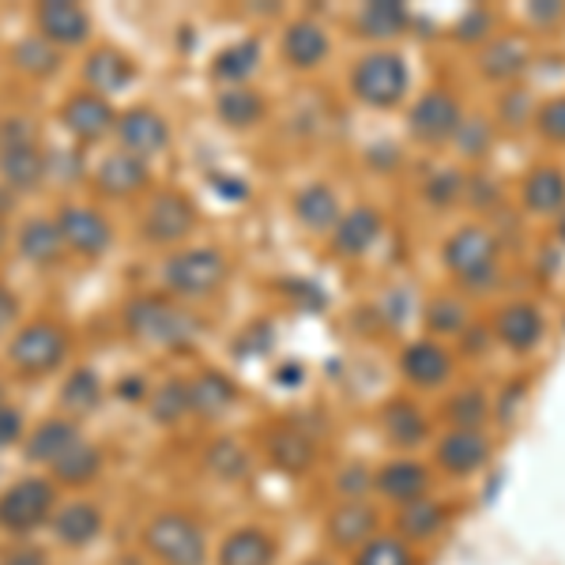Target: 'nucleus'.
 Returning a JSON list of instances; mask_svg holds the SVG:
<instances>
[{"mask_svg":"<svg viewBox=\"0 0 565 565\" xmlns=\"http://www.w3.org/2000/svg\"><path fill=\"white\" fill-rule=\"evenodd\" d=\"M98 527H103V516H98L95 505H84V501H72V505H65L57 516H53V532H57V540L68 546L90 543L98 535Z\"/></svg>","mask_w":565,"mask_h":565,"instance_id":"c756f323","label":"nucleus"},{"mask_svg":"<svg viewBox=\"0 0 565 565\" xmlns=\"http://www.w3.org/2000/svg\"><path fill=\"white\" fill-rule=\"evenodd\" d=\"M0 392H4V388H0ZM0 407H4V404H0Z\"/></svg>","mask_w":565,"mask_h":565,"instance_id":"bf43d9fd","label":"nucleus"},{"mask_svg":"<svg viewBox=\"0 0 565 565\" xmlns=\"http://www.w3.org/2000/svg\"><path fill=\"white\" fill-rule=\"evenodd\" d=\"M498 340L513 351H532L543 340V317L532 302H513L498 317Z\"/></svg>","mask_w":565,"mask_h":565,"instance_id":"f3484780","label":"nucleus"},{"mask_svg":"<svg viewBox=\"0 0 565 565\" xmlns=\"http://www.w3.org/2000/svg\"><path fill=\"white\" fill-rule=\"evenodd\" d=\"M399 366H404L407 381H415V385H423V388H434V385H441V381L449 377L452 359H449V351H445V348L423 340V343H412V348L404 351Z\"/></svg>","mask_w":565,"mask_h":565,"instance_id":"aec40b11","label":"nucleus"},{"mask_svg":"<svg viewBox=\"0 0 565 565\" xmlns=\"http://www.w3.org/2000/svg\"><path fill=\"white\" fill-rule=\"evenodd\" d=\"M490 457V441L482 430H449L437 441V463L449 476H471Z\"/></svg>","mask_w":565,"mask_h":565,"instance_id":"ddd939ff","label":"nucleus"},{"mask_svg":"<svg viewBox=\"0 0 565 565\" xmlns=\"http://www.w3.org/2000/svg\"><path fill=\"white\" fill-rule=\"evenodd\" d=\"M324 53H328V34L313 20L290 23L287 34H282V57L295 68H317L324 61Z\"/></svg>","mask_w":565,"mask_h":565,"instance_id":"412c9836","label":"nucleus"},{"mask_svg":"<svg viewBox=\"0 0 565 565\" xmlns=\"http://www.w3.org/2000/svg\"><path fill=\"white\" fill-rule=\"evenodd\" d=\"M95 471H98V449H95V445H87V441L72 445L65 457L53 463V476L65 479V482H87Z\"/></svg>","mask_w":565,"mask_h":565,"instance_id":"a19ab883","label":"nucleus"},{"mask_svg":"<svg viewBox=\"0 0 565 565\" xmlns=\"http://www.w3.org/2000/svg\"><path fill=\"white\" fill-rule=\"evenodd\" d=\"M524 204L532 212H558L565 204V174L558 167H540L524 181Z\"/></svg>","mask_w":565,"mask_h":565,"instance_id":"7c9ffc66","label":"nucleus"},{"mask_svg":"<svg viewBox=\"0 0 565 565\" xmlns=\"http://www.w3.org/2000/svg\"><path fill=\"white\" fill-rule=\"evenodd\" d=\"M45 170H50V162H45V154L39 148H12V151H0V174L12 189H39Z\"/></svg>","mask_w":565,"mask_h":565,"instance_id":"cd10ccee","label":"nucleus"},{"mask_svg":"<svg viewBox=\"0 0 565 565\" xmlns=\"http://www.w3.org/2000/svg\"><path fill=\"white\" fill-rule=\"evenodd\" d=\"M494 260H498V245L482 226H463V231H457L445 242V264L471 290L494 287Z\"/></svg>","mask_w":565,"mask_h":565,"instance_id":"f03ea898","label":"nucleus"},{"mask_svg":"<svg viewBox=\"0 0 565 565\" xmlns=\"http://www.w3.org/2000/svg\"><path fill=\"white\" fill-rule=\"evenodd\" d=\"M354 565H415V558L399 535H373L354 551Z\"/></svg>","mask_w":565,"mask_h":565,"instance_id":"4c0bfd02","label":"nucleus"},{"mask_svg":"<svg viewBox=\"0 0 565 565\" xmlns=\"http://www.w3.org/2000/svg\"><path fill=\"white\" fill-rule=\"evenodd\" d=\"M20 434H23V415L15 407H0V449L12 445Z\"/></svg>","mask_w":565,"mask_h":565,"instance_id":"3c124183","label":"nucleus"},{"mask_svg":"<svg viewBox=\"0 0 565 565\" xmlns=\"http://www.w3.org/2000/svg\"><path fill=\"white\" fill-rule=\"evenodd\" d=\"M84 79L98 95H117L132 84V61L117 50H95L84 61Z\"/></svg>","mask_w":565,"mask_h":565,"instance_id":"6ab92c4d","label":"nucleus"},{"mask_svg":"<svg viewBox=\"0 0 565 565\" xmlns=\"http://www.w3.org/2000/svg\"><path fill=\"white\" fill-rule=\"evenodd\" d=\"M306 565H328V562H306Z\"/></svg>","mask_w":565,"mask_h":565,"instance_id":"13d9d810","label":"nucleus"},{"mask_svg":"<svg viewBox=\"0 0 565 565\" xmlns=\"http://www.w3.org/2000/svg\"><path fill=\"white\" fill-rule=\"evenodd\" d=\"M121 392H125V399H140L143 396V385H140V381H125Z\"/></svg>","mask_w":565,"mask_h":565,"instance_id":"6e6d98bb","label":"nucleus"},{"mask_svg":"<svg viewBox=\"0 0 565 565\" xmlns=\"http://www.w3.org/2000/svg\"><path fill=\"white\" fill-rule=\"evenodd\" d=\"M53 509V487L45 479H23L0 498V527L8 532H34Z\"/></svg>","mask_w":565,"mask_h":565,"instance_id":"0eeeda50","label":"nucleus"},{"mask_svg":"<svg viewBox=\"0 0 565 565\" xmlns=\"http://www.w3.org/2000/svg\"><path fill=\"white\" fill-rule=\"evenodd\" d=\"M125 324L136 340L154 343V348H189L196 340V321L185 309L162 302V298H132L125 306Z\"/></svg>","mask_w":565,"mask_h":565,"instance_id":"f257e3e1","label":"nucleus"},{"mask_svg":"<svg viewBox=\"0 0 565 565\" xmlns=\"http://www.w3.org/2000/svg\"><path fill=\"white\" fill-rule=\"evenodd\" d=\"M15 242H20V253L31 264H53L65 253V238H61L57 218H26Z\"/></svg>","mask_w":565,"mask_h":565,"instance_id":"5701e85b","label":"nucleus"},{"mask_svg":"<svg viewBox=\"0 0 565 565\" xmlns=\"http://www.w3.org/2000/svg\"><path fill=\"white\" fill-rule=\"evenodd\" d=\"M457 193H460V178L452 174V170L430 178V185H426V196H430L434 204H449V200H457Z\"/></svg>","mask_w":565,"mask_h":565,"instance_id":"09e8293b","label":"nucleus"},{"mask_svg":"<svg viewBox=\"0 0 565 565\" xmlns=\"http://www.w3.org/2000/svg\"><path fill=\"white\" fill-rule=\"evenodd\" d=\"M295 215L309 231H328V226L340 223V200H335V193L328 185L313 181V185H306L302 193L295 196Z\"/></svg>","mask_w":565,"mask_h":565,"instance_id":"393cba45","label":"nucleus"},{"mask_svg":"<svg viewBox=\"0 0 565 565\" xmlns=\"http://www.w3.org/2000/svg\"><path fill=\"white\" fill-rule=\"evenodd\" d=\"M373 532H377V513L370 505H362V501H343L328 516V540L335 546H354L359 551L362 543L373 540Z\"/></svg>","mask_w":565,"mask_h":565,"instance_id":"a211bd4d","label":"nucleus"},{"mask_svg":"<svg viewBox=\"0 0 565 565\" xmlns=\"http://www.w3.org/2000/svg\"><path fill=\"white\" fill-rule=\"evenodd\" d=\"M535 125H540V132L546 136V140L565 143V98H551V103L540 109Z\"/></svg>","mask_w":565,"mask_h":565,"instance_id":"de8ad7c7","label":"nucleus"},{"mask_svg":"<svg viewBox=\"0 0 565 565\" xmlns=\"http://www.w3.org/2000/svg\"><path fill=\"white\" fill-rule=\"evenodd\" d=\"M562 12H565V8L558 4V0H543V4L527 8V15H532L535 23H551V20H558Z\"/></svg>","mask_w":565,"mask_h":565,"instance_id":"864d4df0","label":"nucleus"},{"mask_svg":"<svg viewBox=\"0 0 565 565\" xmlns=\"http://www.w3.org/2000/svg\"><path fill=\"white\" fill-rule=\"evenodd\" d=\"M15 317H20V298L8 287H0V332H8L15 324Z\"/></svg>","mask_w":565,"mask_h":565,"instance_id":"603ef678","label":"nucleus"},{"mask_svg":"<svg viewBox=\"0 0 565 565\" xmlns=\"http://www.w3.org/2000/svg\"><path fill=\"white\" fill-rule=\"evenodd\" d=\"M196 226V212L181 193H159L143 212V234L159 245L185 242L189 231Z\"/></svg>","mask_w":565,"mask_h":565,"instance_id":"1a4fd4ad","label":"nucleus"},{"mask_svg":"<svg viewBox=\"0 0 565 565\" xmlns=\"http://www.w3.org/2000/svg\"><path fill=\"white\" fill-rule=\"evenodd\" d=\"M12 148H39V129L26 117H8L0 125V151H12Z\"/></svg>","mask_w":565,"mask_h":565,"instance_id":"49530a36","label":"nucleus"},{"mask_svg":"<svg viewBox=\"0 0 565 565\" xmlns=\"http://www.w3.org/2000/svg\"><path fill=\"white\" fill-rule=\"evenodd\" d=\"M351 87L366 106H396L407 90V68L396 53H366L351 72Z\"/></svg>","mask_w":565,"mask_h":565,"instance_id":"423d86ee","label":"nucleus"},{"mask_svg":"<svg viewBox=\"0 0 565 565\" xmlns=\"http://www.w3.org/2000/svg\"><path fill=\"white\" fill-rule=\"evenodd\" d=\"M207 468H212L215 476H223V479H238V476H245L249 460H245L242 445H234V441H215L212 449H207Z\"/></svg>","mask_w":565,"mask_h":565,"instance_id":"c03bdc74","label":"nucleus"},{"mask_svg":"<svg viewBox=\"0 0 565 565\" xmlns=\"http://www.w3.org/2000/svg\"><path fill=\"white\" fill-rule=\"evenodd\" d=\"M148 178H151L148 159H140V154H132V151L106 154V159L98 162V170H95V181H98V189H103L106 196L140 193V189L148 185Z\"/></svg>","mask_w":565,"mask_h":565,"instance_id":"4468645a","label":"nucleus"},{"mask_svg":"<svg viewBox=\"0 0 565 565\" xmlns=\"http://www.w3.org/2000/svg\"><path fill=\"white\" fill-rule=\"evenodd\" d=\"M143 543L167 565H204V532L181 513L154 516L148 532H143Z\"/></svg>","mask_w":565,"mask_h":565,"instance_id":"39448f33","label":"nucleus"},{"mask_svg":"<svg viewBox=\"0 0 565 565\" xmlns=\"http://www.w3.org/2000/svg\"><path fill=\"white\" fill-rule=\"evenodd\" d=\"M271 558H276V546L257 527H242V532L226 535L223 551H218L223 565H271Z\"/></svg>","mask_w":565,"mask_h":565,"instance_id":"c85d7f7f","label":"nucleus"},{"mask_svg":"<svg viewBox=\"0 0 565 565\" xmlns=\"http://www.w3.org/2000/svg\"><path fill=\"white\" fill-rule=\"evenodd\" d=\"M385 434L396 445L412 449V445H418L426 437V418H423V412H418L415 404H407V399H396V404L385 407Z\"/></svg>","mask_w":565,"mask_h":565,"instance_id":"c9c22d12","label":"nucleus"},{"mask_svg":"<svg viewBox=\"0 0 565 565\" xmlns=\"http://www.w3.org/2000/svg\"><path fill=\"white\" fill-rule=\"evenodd\" d=\"M117 136H121L125 151H132V154H140V159H148V154L167 148L170 129H167V121H162V117L154 114V109L132 106V109H125V114L117 117Z\"/></svg>","mask_w":565,"mask_h":565,"instance_id":"f8f14e48","label":"nucleus"},{"mask_svg":"<svg viewBox=\"0 0 565 565\" xmlns=\"http://www.w3.org/2000/svg\"><path fill=\"white\" fill-rule=\"evenodd\" d=\"M381 231V218L373 207H354V212L340 215V223H335V253L340 257H359V253H366L373 238H377Z\"/></svg>","mask_w":565,"mask_h":565,"instance_id":"4be33fe9","label":"nucleus"},{"mask_svg":"<svg viewBox=\"0 0 565 565\" xmlns=\"http://www.w3.org/2000/svg\"><path fill=\"white\" fill-rule=\"evenodd\" d=\"M0 212H4V200H0ZM0 249H4V215H0Z\"/></svg>","mask_w":565,"mask_h":565,"instance_id":"4d7b16f0","label":"nucleus"},{"mask_svg":"<svg viewBox=\"0 0 565 565\" xmlns=\"http://www.w3.org/2000/svg\"><path fill=\"white\" fill-rule=\"evenodd\" d=\"M39 31L53 45H79L87 39L90 20L84 8L72 4V0H45L39 8Z\"/></svg>","mask_w":565,"mask_h":565,"instance_id":"2eb2a0df","label":"nucleus"},{"mask_svg":"<svg viewBox=\"0 0 565 565\" xmlns=\"http://www.w3.org/2000/svg\"><path fill=\"white\" fill-rule=\"evenodd\" d=\"M426 324H430V332L437 335H452L463 328V306L457 298H437L430 306V313H426Z\"/></svg>","mask_w":565,"mask_h":565,"instance_id":"a18cd8bd","label":"nucleus"},{"mask_svg":"<svg viewBox=\"0 0 565 565\" xmlns=\"http://www.w3.org/2000/svg\"><path fill=\"white\" fill-rule=\"evenodd\" d=\"M65 354H68V335H65V328L53 324V321H34V324L20 328L12 348H8L12 366L20 373H31V377L57 370L61 362H65Z\"/></svg>","mask_w":565,"mask_h":565,"instance_id":"20e7f679","label":"nucleus"},{"mask_svg":"<svg viewBox=\"0 0 565 565\" xmlns=\"http://www.w3.org/2000/svg\"><path fill=\"white\" fill-rule=\"evenodd\" d=\"M260 65V45L257 42H238L231 50H223L215 57L212 72L218 79H226L231 87H242V79H249Z\"/></svg>","mask_w":565,"mask_h":565,"instance_id":"e433bc0d","label":"nucleus"},{"mask_svg":"<svg viewBox=\"0 0 565 565\" xmlns=\"http://www.w3.org/2000/svg\"><path fill=\"white\" fill-rule=\"evenodd\" d=\"M268 452L282 471H306L313 463V441L298 426H279L268 437Z\"/></svg>","mask_w":565,"mask_h":565,"instance_id":"2f4dec72","label":"nucleus"},{"mask_svg":"<svg viewBox=\"0 0 565 565\" xmlns=\"http://www.w3.org/2000/svg\"><path fill=\"white\" fill-rule=\"evenodd\" d=\"M61 121H65V129L76 136V140H103L117 125V117H114V106H109L103 95L79 90V95H72L65 109H61Z\"/></svg>","mask_w":565,"mask_h":565,"instance_id":"9d476101","label":"nucleus"},{"mask_svg":"<svg viewBox=\"0 0 565 565\" xmlns=\"http://www.w3.org/2000/svg\"><path fill=\"white\" fill-rule=\"evenodd\" d=\"M226 279V257L218 249H181L162 264V282L181 298H200L223 287Z\"/></svg>","mask_w":565,"mask_h":565,"instance_id":"7ed1b4c3","label":"nucleus"},{"mask_svg":"<svg viewBox=\"0 0 565 565\" xmlns=\"http://www.w3.org/2000/svg\"><path fill=\"white\" fill-rule=\"evenodd\" d=\"M215 109H218V117H223V125H231V129H253L264 114V103L257 90H249V87H226L223 95H218Z\"/></svg>","mask_w":565,"mask_h":565,"instance_id":"473e14b6","label":"nucleus"},{"mask_svg":"<svg viewBox=\"0 0 565 565\" xmlns=\"http://www.w3.org/2000/svg\"><path fill=\"white\" fill-rule=\"evenodd\" d=\"M4 565H45V558L39 551H31V546H23V551H15Z\"/></svg>","mask_w":565,"mask_h":565,"instance_id":"5fc2aeb1","label":"nucleus"},{"mask_svg":"<svg viewBox=\"0 0 565 565\" xmlns=\"http://www.w3.org/2000/svg\"><path fill=\"white\" fill-rule=\"evenodd\" d=\"M12 61L20 65L23 72H31V76H50V72H57L61 57H57V45L45 42L42 34L39 39H23L20 45L12 50Z\"/></svg>","mask_w":565,"mask_h":565,"instance_id":"58836bf2","label":"nucleus"},{"mask_svg":"<svg viewBox=\"0 0 565 565\" xmlns=\"http://www.w3.org/2000/svg\"><path fill=\"white\" fill-rule=\"evenodd\" d=\"M445 524V509L437 505L430 498H418V501H407L399 505V516H396V527H399V540L404 543H426L441 532Z\"/></svg>","mask_w":565,"mask_h":565,"instance_id":"b1692460","label":"nucleus"},{"mask_svg":"<svg viewBox=\"0 0 565 565\" xmlns=\"http://www.w3.org/2000/svg\"><path fill=\"white\" fill-rule=\"evenodd\" d=\"M234 404V385L215 370H204L196 381H189V407L204 418H215L223 412H231Z\"/></svg>","mask_w":565,"mask_h":565,"instance_id":"a878e982","label":"nucleus"},{"mask_svg":"<svg viewBox=\"0 0 565 565\" xmlns=\"http://www.w3.org/2000/svg\"><path fill=\"white\" fill-rule=\"evenodd\" d=\"M72 445H79L76 426L65 423V418H50V423H42L39 430L31 434V441H26V457L39 460V463H57Z\"/></svg>","mask_w":565,"mask_h":565,"instance_id":"bb28decb","label":"nucleus"},{"mask_svg":"<svg viewBox=\"0 0 565 565\" xmlns=\"http://www.w3.org/2000/svg\"><path fill=\"white\" fill-rule=\"evenodd\" d=\"M366 487H373V479H370V471L366 468H348L340 476V494L343 498H351V501H359V494Z\"/></svg>","mask_w":565,"mask_h":565,"instance_id":"8fccbe9b","label":"nucleus"},{"mask_svg":"<svg viewBox=\"0 0 565 565\" xmlns=\"http://www.w3.org/2000/svg\"><path fill=\"white\" fill-rule=\"evenodd\" d=\"M57 226H61V238H65V249L79 253V257H103L114 242V231L95 207H61L57 212Z\"/></svg>","mask_w":565,"mask_h":565,"instance_id":"6e6552de","label":"nucleus"},{"mask_svg":"<svg viewBox=\"0 0 565 565\" xmlns=\"http://www.w3.org/2000/svg\"><path fill=\"white\" fill-rule=\"evenodd\" d=\"M407 121H412V136H418V140H426V143H437L460 129V106H457V98L445 95V90H430V95L418 98Z\"/></svg>","mask_w":565,"mask_h":565,"instance_id":"9b49d317","label":"nucleus"},{"mask_svg":"<svg viewBox=\"0 0 565 565\" xmlns=\"http://www.w3.org/2000/svg\"><path fill=\"white\" fill-rule=\"evenodd\" d=\"M487 396H482L479 388H463L452 396L449 404V418L457 423V430H479L482 423H487Z\"/></svg>","mask_w":565,"mask_h":565,"instance_id":"79ce46f5","label":"nucleus"},{"mask_svg":"<svg viewBox=\"0 0 565 565\" xmlns=\"http://www.w3.org/2000/svg\"><path fill=\"white\" fill-rule=\"evenodd\" d=\"M479 65H482V72H487V76L509 79V76H516V72H524V65H527V45L521 39H498V42H490L487 50H482Z\"/></svg>","mask_w":565,"mask_h":565,"instance_id":"f704fd0d","label":"nucleus"},{"mask_svg":"<svg viewBox=\"0 0 565 565\" xmlns=\"http://www.w3.org/2000/svg\"><path fill=\"white\" fill-rule=\"evenodd\" d=\"M359 31L366 34V39H392V34H399L407 26V8L396 4V0H373L359 12Z\"/></svg>","mask_w":565,"mask_h":565,"instance_id":"72a5a7b5","label":"nucleus"},{"mask_svg":"<svg viewBox=\"0 0 565 565\" xmlns=\"http://www.w3.org/2000/svg\"><path fill=\"white\" fill-rule=\"evenodd\" d=\"M373 487H377L381 498L396 501V505H407V501L426 498L430 476H426V468L415 460H392L377 471V476H373Z\"/></svg>","mask_w":565,"mask_h":565,"instance_id":"dca6fc26","label":"nucleus"},{"mask_svg":"<svg viewBox=\"0 0 565 565\" xmlns=\"http://www.w3.org/2000/svg\"><path fill=\"white\" fill-rule=\"evenodd\" d=\"M61 399L72 407V412H95L98 399H103V385H98L95 370H76L61 388Z\"/></svg>","mask_w":565,"mask_h":565,"instance_id":"ea45409f","label":"nucleus"},{"mask_svg":"<svg viewBox=\"0 0 565 565\" xmlns=\"http://www.w3.org/2000/svg\"><path fill=\"white\" fill-rule=\"evenodd\" d=\"M151 412L159 423H174L185 412H193L189 407V385L185 381H167V385L159 388V396H151Z\"/></svg>","mask_w":565,"mask_h":565,"instance_id":"37998d69","label":"nucleus"}]
</instances>
